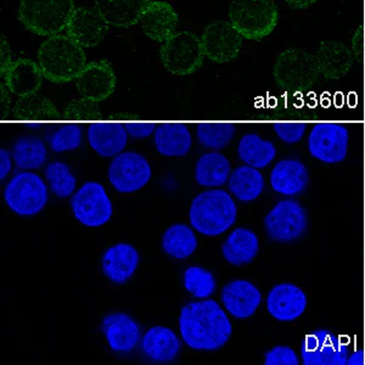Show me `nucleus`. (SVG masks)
I'll return each mask as SVG.
<instances>
[{
  "label": "nucleus",
  "mask_w": 365,
  "mask_h": 365,
  "mask_svg": "<svg viewBox=\"0 0 365 365\" xmlns=\"http://www.w3.org/2000/svg\"><path fill=\"white\" fill-rule=\"evenodd\" d=\"M179 335L187 347L215 352L225 347L232 335V320L222 304L212 299H196L180 309Z\"/></svg>",
  "instance_id": "obj_1"
},
{
  "label": "nucleus",
  "mask_w": 365,
  "mask_h": 365,
  "mask_svg": "<svg viewBox=\"0 0 365 365\" xmlns=\"http://www.w3.org/2000/svg\"><path fill=\"white\" fill-rule=\"evenodd\" d=\"M237 218L235 199L223 187L205 189L191 200L189 223L204 237L223 235L234 227Z\"/></svg>",
  "instance_id": "obj_2"
},
{
  "label": "nucleus",
  "mask_w": 365,
  "mask_h": 365,
  "mask_svg": "<svg viewBox=\"0 0 365 365\" xmlns=\"http://www.w3.org/2000/svg\"><path fill=\"white\" fill-rule=\"evenodd\" d=\"M83 49L63 34L49 37L38 50V65L42 68L44 78L54 83L77 78L87 65Z\"/></svg>",
  "instance_id": "obj_3"
},
{
  "label": "nucleus",
  "mask_w": 365,
  "mask_h": 365,
  "mask_svg": "<svg viewBox=\"0 0 365 365\" xmlns=\"http://www.w3.org/2000/svg\"><path fill=\"white\" fill-rule=\"evenodd\" d=\"M49 187L36 170H19L5 184L3 197L9 210L19 217L38 216L49 201Z\"/></svg>",
  "instance_id": "obj_4"
},
{
  "label": "nucleus",
  "mask_w": 365,
  "mask_h": 365,
  "mask_svg": "<svg viewBox=\"0 0 365 365\" xmlns=\"http://www.w3.org/2000/svg\"><path fill=\"white\" fill-rule=\"evenodd\" d=\"M75 10V0H21L17 19L29 32L53 37L66 29Z\"/></svg>",
  "instance_id": "obj_5"
},
{
  "label": "nucleus",
  "mask_w": 365,
  "mask_h": 365,
  "mask_svg": "<svg viewBox=\"0 0 365 365\" xmlns=\"http://www.w3.org/2000/svg\"><path fill=\"white\" fill-rule=\"evenodd\" d=\"M278 9L273 0H232L229 21L244 39L261 41L278 25Z\"/></svg>",
  "instance_id": "obj_6"
},
{
  "label": "nucleus",
  "mask_w": 365,
  "mask_h": 365,
  "mask_svg": "<svg viewBox=\"0 0 365 365\" xmlns=\"http://www.w3.org/2000/svg\"><path fill=\"white\" fill-rule=\"evenodd\" d=\"M71 211L81 225L100 228L113 216V200L101 182L89 180L78 187L70 199Z\"/></svg>",
  "instance_id": "obj_7"
},
{
  "label": "nucleus",
  "mask_w": 365,
  "mask_h": 365,
  "mask_svg": "<svg viewBox=\"0 0 365 365\" xmlns=\"http://www.w3.org/2000/svg\"><path fill=\"white\" fill-rule=\"evenodd\" d=\"M161 61L168 72L177 76L194 73L204 65L201 38L187 31L177 32L161 46Z\"/></svg>",
  "instance_id": "obj_8"
},
{
  "label": "nucleus",
  "mask_w": 365,
  "mask_h": 365,
  "mask_svg": "<svg viewBox=\"0 0 365 365\" xmlns=\"http://www.w3.org/2000/svg\"><path fill=\"white\" fill-rule=\"evenodd\" d=\"M263 227L267 237L275 242H294L307 230V212L296 200H280L267 213Z\"/></svg>",
  "instance_id": "obj_9"
},
{
  "label": "nucleus",
  "mask_w": 365,
  "mask_h": 365,
  "mask_svg": "<svg viewBox=\"0 0 365 365\" xmlns=\"http://www.w3.org/2000/svg\"><path fill=\"white\" fill-rule=\"evenodd\" d=\"M153 167L144 155L137 151H123L110 162L108 182L120 194H134L149 184Z\"/></svg>",
  "instance_id": "obj_10"
},
{
  "label": "nucleus",
  "mask_w": 365,
  "mask_h": 365,
  "mask_svg": "<svg viewBox=\"0 0 365 365\" xmlns=\"http://www.w3.org/2000/svg\"><path fill=\"white\" fill-rule=\"evenodd\" d=\"M307 148L312 158L327 165H336L349 155V132L335 122H319L308 135Z\"/></svg>",
  "instance_id": "obj_11"
},
{
  "label": "nucleus",
  "mask_w": 365,
  "mask_h": 365,
  "mask_svg": "<svg viewBox=\"0 0 365 365\" xmlns=\"http://www.w3.org/2000/svg\"><path fill=\"white\" fill-rule=\"evenodd\" d=\"M349 354V344L328 329L312 331L301 344V361L304 365H346Z\"/></svg>",
  "instance_id": "obj_12"
},
{
  "label": "nucleus",
  "mask_w": 365,
  "mask_h": 365,
  "mask_svg": "<svg viewBox=\"0 0 365 365\" xmlns=\"http://www.w3.org/2000/svg\"><path fill=\"white\" fill-rule=\"evenodd\" d=\"M242 36L230 21H215L206 26L201 36L205 56L217 63L232 61L240 54Z\"/></svg>",
  "instance_id": "obj_13"
},
{
  "label": "nucleus",
  "mask_w": 365,
  "mask_h": 365,
  "mask_svg": "<svg viewBox=\"0 0 365 365\" xmlns=\"http://www.w3.org/2000/svg\"><path fill=\"white\" fill-rule=\"evenodd\" d=\"M100 330L108 349L118 354L132 353L140 344V325L125 312L106 314L101 320Z\"/></svg>",
  "instance_id": "obj_14"
},
{
  "label": "nucleus",
  "mask_w": 365,
  "mask_h": 365,
  "mask_svg": "<svg viewBox=\"0 0 365 365\" xmlns=\"http://www.w3.org/2000/svg\"><path fill=\"white\" fill-rule=\"evenodd\" d=\"M262 302L261 290L245 279L232 280L220 291L222 306L235 319H249L261 307Z\"/></svg>",
  "instance_id": "obj_15"
},
{
  "label": "nucleus",
  "mask_w": 365,
  "mask_h": 365,
  "mask_svg": "<svg viewBox=\"0 0 365 365\" xmlns=\"http://www.w3.org/2000/svg\"><path fill=\"white\" fill-rule=\"evenodd\" d=\"M308 299L302 289L291 282H280L270 289L266 299L267 311L274 319L291 323L306 312Z\"/></svg>",
  "instance_id": "obj_16"
},
{
  "label": "nucleus",
  "mask_w": 365,
  "mask_h": 365,
  "mask_svg": "<svg viewBox=\"0 0 365 365\" xmlns=\"http://www.w3.org/2000/svg\"><path fill=\"white\" fill-rule=\"evenodd\" d=\"M108 25L96 8H76L67 24L66 36L82 48H93L104 41Z\"/></svg>",
  "instance_id": "obj_17"
},
{
  "label": "nucleus",
  "mask_w": 365,
  "mask_h": 365,
  "mask_svg": "<svg viewBox=\"0 0 365 365\" xmlns=\"http://www.w3.org/2000/svg\"><path fill=\"white\" fill-rule=\"evenodd\" d=\"M317 73L316 58L304 50H285L274 65V76L284 87L309 83Z\"/></svg>",
  "instance_id": "obj_18"
},
{
  "label": "nucleus",
  "mask_w": 365,
  "mask_h": 365,
  "mask_svg": "<svg viewBox=\"0 0 365 365\" xmlns=\"http://www.w3.org/2000/svg\"><path fill=\"white\" fill-rule=\"evenodd\" d=\"M140 263V255L129 242L110 246L101 257V270L110 282L123 285L133 278Z\"/></svg>",
  "instance_id": "obj_19"
},
{
  "label": "nucleus",
  "mask_w": 365,
  "mask_h": 365,
  "mask_svg": "<svg viewBox=\"0 0 365 365\" xmlns=\"http://www.w3.org/2000/svg\"><path fill=\"white\" fill-rule=\"evenodd\" d=\"M182 337L173 329L155 325L141 336L140 349L149 361L160 364L172 363L182 352Z\"/></svg>",
  "instance_id": "obj_20"
},
{
  "label": "nucleus",
  "mask_w": 365,
  "mask_h": 365,
  "mask_svg": "<svg viewBox=\"0 0 365 365\" xmlns=\"http://www.w3.org/2000/svg\"><path fill=\"white\" fill-rule=\"evenodd\" d=\"M128 138L125 123L120 122H93L87 129L88 144L103 158L113 160L125 151Z\"/></svg>",
  "instance_id": "obj_21"
},
{
  "label": "nucleus",
  "mask_w": 365,
  "mask_h": 365,
  "mask_svg": "<svg viewBox=\"0 0 365 365\" xmlns=\"http://www.w3.org/2000/svg\"><path fill=\"white\" fill-rule=\"evenodd\" d=\"M269 184L279 195L294 197L307 189L309 172L299 160L285 158L277 162L270 170Z\"/></svg>",
  "instance_id": "obj_22"
},
{
  "label": "nucleus",
  "mask_w": 365,
  "mask_h": 365,
  "mask_svg": "<svg viewBox=\"0 0 365 365\" xmlns=\"http://www.w3.org/2000/svg\"><path fill=\"white\" fill-rule=\"evenodd\" d=\"M139 24L143 32L155 42L165 43L177 34L179 16L173 6L161 0H151Z\"/></svg>",
  "instance_id": "obj_23"
},
{
  "label": "nucleus",
  "mask_w": 365,
  "mask_h": 365,
  "mask_svg": "<svg viewBox=\"0 0 365 365\" xmlns=\"http://www.w3.org/2000/svg\"><path fill=\"white\" fill-rule=\"evenodd\" d=\"M79 93L87 99H106L116 86L113 65L108 60L87 63L76 78Z\"/></svg>",
  "instance_id": "obj_24"
},
{
  "label": "nucleus",
  "mask_w": 365,
  "mask_h": 365,
  "mask_svg": "<svg viewBox=\"0 0 365 365\" xmlns=\"http://www.w3.org/2000/svg\"><path fill=\"white\" fill-rule=\"evenodd\" d=\"M155 149L163 158H185L192 149L194 138L187 125L180 122H166L156 127Z\"/></svg>",
  "instance_id": "obj_25"
},
{
  "label": "nucleus",
  "mask_w": 365,
  "mask_h": 365,
  "mask_svg": "<svg viewBox=\"0 0 365 365\" xmlns=\"http://www.w3.org/2000/svg\"><path fill=\"white\" fill-rule=\"evenodd\" d=\"M232 172V163L225 154L208 150L196 160L194 177L200 187L216 189L227 185Z\"/></svg>",
  "instance_id": "obj_26"
},
{
  "label": "nucleus",
  "mask_w": 365,
  "mask_h": 365,
  "mask_svg": "<svg viewBox=\"0 0 365 365\" xmlns=\"http://www.w3.org/2000/svg\"><path fill=\"white\" fill-rule=\"evenodd\" d=\"M220 250L229 264L246 266L257 257L259 253V239L257 234L251 229L240 227L229 232Z\"/></svg>",
  "instance_id": "obj_27"
},
{
  "label": "nucleus",
  "mask_w": 365,
  "mask_h": 365,
  "mask_svg": "<svg viewBox=\"0 0 365 365\" xmlns=\"http://www.w3.org/2000/svg\"><path fill=\"white\" fill-rule=\"evenodd\" d=\"M151 0H96L94 8L108 25L128 29L140 21Z\"/></svg>",
  "instance_id": "obj_28"
},
{
  "label": "nucleus",
  "mask_w": 365,
  "mask_h": 365,
  "mask_svg": "<svg viewBox=\"0 0 365 365\" xmlns=\"http://www.w3.org/2000/svg\"><path fill=\"white\" fill-rule=\"evenodd\" d=\"M42 68L29 58L15 60L5 72V83L17 96H31L42 84Z\"/></svg>",
  "instance_id": "obj_29"
},
{
  "label": "nucleus",
  "mask_w": 365,
  "mask_h": 365,
  "mask_svg": "<svg viewBox=\"0 0 365 365\" xmlns=\"http://www.w3.org/2000/svg\"><path fill=\"white\" fill-rule=\"evenodd\" d=\"M264 185L266 182L261 170L247 165L234 168L227 182L229 192L240 202H252L257 200L264 190Z\"/></svg>",
  "instance_id": "obj_30"
},
{
  "label": "nucleus",
  "mask_w": 365,
  "mask_h": 365,
  "mask_svg": "<svg viewBox=\"0 0 365 365\" xmlns=\"http://www.w3.org/2000/svg\"><path fill=\"white\" fill-rule=\"evenodd\" d=\"M199 245L195 229L185 223H175L165 230L161 239L162 250L167 256L184 261L195 253Z\"/></svg>",
  "instance_id": "obj_31"
},
{
  "label": "nucleus",
  "mask_w": 365,
  "mask_h": 365,
  "mask_svg": "<svg viewBox=\"0 0 365 365\" xmlns=\"http://www.w3.org/2000/svg\"><path fill=\"white\" fill-rule=\"evenodd\" d=\"M237 158L244 165L263 170L277 158V148L257 133H247L237 144Z\"/></svg>",
  "instance_id": "obj_32"
},
{
  "label": "nucleus",
  "mask_w": 365,
  "mask_h": 365,
  "mask_svg": "<svg viewBox=\"0 0 365 365\" xmlns=\"http://www.w3.org/2000/svg\"><path fill=\"white\" fill-rule=\"evenodd\" d=\"M314 58L318 71L325 77L337 78L352 66V55L349 48L334 41L322 43Z\"/></svg>",
  "instance_id": "obj_33"
},
{
  "label": "nucleus",
  "mask_w": 365,
  "mask_h": 365,
  "mask_svg": "<svg viewBox=\"0 0 365 365\" xmlns=\"http://www.w3.org/2000/svg\"><path fill=\"white\" fill-rule=\"evenodd\" d=\"M14 161L19 170H37L48 162V145L46 141L34 135L20 137L14 143Z\"/></svg>",
  "instance_id": "obj_34"
},
{
  "label": "nucleus",
  "mask_w": 365,
  "mask_h": 365,
  "mask_svg": "<svg viewBox=\"0 0 365 365\" xmlns=\"http://www.w3.org/2000/svg\"><path fill=\"white\" fill-rule=\"evenodd\" d=\"M44 179L53 195L58 199H71L78 189V182L66 162L53 161L44 170Z\"/></svg>",
  "instance_id": "obj_35"
},
{
  "label": "nucleus",
  "mask_w": 365,
  "mask_h": 365,
  "mask_svg": "<svg viewBox=\"0 0 365 365\" xmlns=\"http://www.w3.org/2000/svg\"><path fill=\"white\" fill-rule=\"evenodd\" d=\"M237 128L229 122H201L196 125V139L205 149L222 151L232 143Z\"/></svg>",
  "instance_id": "obj_36"
},
{
  "label": "nucleus",
  "mask_w": 365,
  "mask_h": 365,
  "mask_svg": "<svg viewBox=\"0 0 365 365\" xmlns=\"http://www.w3.org/2000/svg\"><path fill=\"white\" fill-rule=\"evenodd\" d=\"M182 285L194 299H211L217 290L216 277L204 267L190 266L184 270Z\"/></svg>",
  "instance_id": "obj_37"
},
{
  "label": "nucleus",
  "mask_w": 365,
  "mask_h": 365,
  "mask_svg": "<svg viewBox=\"0 0 365 365\" xmlns=\"http://www.w3.org/2000/svg\"><path fill=\"white\" fill-rule=\"evenodd\" d=\"M50 150L55 154L72 153L83 143V129L77 123H65L46 135Z\"/></svg>",
  "instance_id": "obj_38"
},
{
  "label": "nucleus",
  "mask_w": 365,
  "mask_h": 365,
  "mask_svg": "<svg viewBox=\"0 0 365 365\" xmlns=\"http://www.w3.org/2000/svg\"><path fill=\"white\" fill-rule=\"evenodd\" d=\"M17 113L22 118L34 122V120H39L43 117L46 118L53 116L55 110L49 101L42 96H25V99L19 103Z\"/></svg>",
  "instance_id": "obj_39"
},
{
  "label": "nucleus",
  "mask_w": 365,
  "mask_h": 365,
  "mask_svg": "<svg viewBox=\"0 0 365 365\" xmlns=\"http://www.w3.org/2000/svg\"><path fill=\"white\" fill-rule=\"evenodd\" d=\"M273 129L280 140L285 144H296L302 140L307 130V123L304 122H277L273 123Z\"/></svg>",
  "instance_id": "obj_40"
},
{
  "label": "nucleus",
  "mask_w": 365,
  "mask_h": 365,
  "mask_svg": "<svg viewBox=\"0 0 365 365\" xmlns=\"http://www.w3.org/2000/svg\"><path fill=\"white\" fill-rule=\"evenodd\" d=\"M266 365H299L297 353L289 346H275L264 354Z\"/></svg>",
  "instance_id": "obj_41"
},
{
  "label": "nucleus",
  "mask_w": 365,
  "mask_h": 365,
  "mask_svg": "<svg viewBox=\"0 0 365 365\" xmlns=\"http://www.w3.org/2000/svg\"><path fill=\"white\" fill-rule=\"evenodd\" d=\"M125 127L129 138L135 140H144L154 135L158 125H155L154 122H130L129 120L125 122Z\"/></svg>",
  "instance_id": "obj_42"
},
{
  "label": "nucleus",
  "mask_w": 365,
  "mask_h": 365,
  "mask_svg": "<svg viewBox=\"0 0 365 365\" xmlns=\"http://www.w3.org/2000/svg\"><path fill=\"white\" fill-rule=\"evenodd\" d=\"M96 113V104L94 100L83 99L79 101H75L73 104L71 105L67 115L71 116V118H81V117L88 116L91 118L94 116Z\"/></svg>",
  "instance_id": "obj_43"
},
{
  "label": "nucleus",
  "mask_w": 365,
  "mask_h": 365,
  "mask_svg": "<svg viewBox=\"0 0 365 365\" xmlns=\"http://www.w3.org/2000/svg\"><path fill=\"white\" fill-rule=\"evenodd\" d=\"M15 161H14L13 153L1 148L0 149V180L4 182L10 173L13 172Z\"/></svg>",
  "instance_id": "obj_44"
},
{
  "label": "nucleus",
  "mask_w": 365,
  "mask_h": 365,
  "mask_svg": "<svg viewBox=\"0 0 365 365\" xmlns=\"http://www.w3.org/2000/svg\"><path fill=\"white\" fill-rule=\"evenodd\" d=\"M13 63V51L10 49L6 38L1 36V41H0V72H1L3 77H4L5 72L8 71L9 67L11 66Z\"/></svg>",
  "instance_id": "obj_45"
},
{
  "label": "nucleus",
  "mask_w": 365,
  "mask_h": 365,
  "mask_svg": "<svg viewBox=\"0 0 365 365\" xmlns=\"http://www.w3.org/2000/svg\"><path fill=\"white\" fill-rule=\"evenodd\" d=\"M347 365H364L365 364V353L363 349H357L354 352L349 353L347 358Z\"/></svg>",
  "instance_id": "obj_46"
},
{
  "label": "nucleus",
  "mask_w": 365,
  "mask_h": 365,
  "mask_svg": "<svg viewBox=\"0 0 365 365\" xmlns=\"http://www.w3.org/2000/svg\"><path fill=\"white\" fill-rule=\"evenodd\" d=\"M317 0H285L290 8L297 9V10H302V9H307L311 5L314 4Z\"/></svg>",
  "instance_id": "obj_47"
}]
</instances>
